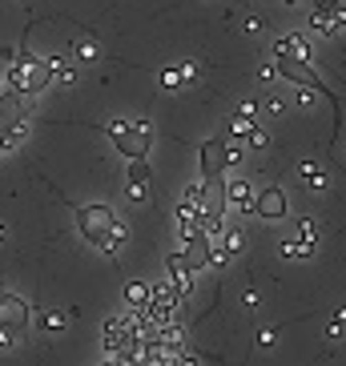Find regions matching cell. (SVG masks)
<instances>
[{
    "mask_svg": "<svg viewBox=\"0 0 346 366\" xmlns=\"http://www.w3.org/2000/svg\"><path fill=\"white\" fill-rule=\"evenodd\" d=\"M286 193H282V185H266V189H258L254 193V209H250V218L258 222H282L286 218Z\"/></svg>",
    "mask_w": 346,
    "mask_h": 366,
    "instance_id": "52a82bcc",
    "label": "cell"
},
{
    "mask_svg": "<svg viewBox=\"0 0 346 366\" xmlns=\"http://www.w3.org/2000/svg\"><path fill=\"white\" fill-rule=\"evenodd\" d=\"M274 57H294V61H310L314 52H310V45H306V37H278L274 41Z\"/></svg>",
    "mask_w": 346,
    "mask_h": 366,
    "instance_id": "8fae6325",
    "label": "cell"
},
{
    "mask_svg": "<svg viewBox=\"0 0 346 366\" xmlns=\"http://www.w3.org/2000/svg\"><path fill=\"white\" fill-rule=\"evenodd\" d=\"M4 89H8V81H0V93H4Z\"/></svg>",
    "mask_w": 346,
    "mask_h": 366,
    "instance_id": "cb8c5ba5",
    "label": "cell"
},
{
    "mask_svg": "<svg viewBox=\"0 0 346 366\" xmlns=\"http://www.w3.org/2000/svg\"><path fill=\"white\" fill-rule=\"evenodd\" d=\"M73 218H77V229H81V238L89 242L93 250L101 253H121L125 246V226L117 222V213L109 206H73Z\"/></svg>",
    "mask_w": 346,
    "mask_h": 366,
    "instance_id": "6da1fadb",
    "label": "cell"
},
{
    "mask_svg": "<svg viewBox=\"0 0 346 366\" xmlns=\"http://www.w3.org/2000/svg\"><path fill=\"white\" fill-rule=\"evenodd\" d=\"M242 246H246V233H242V226H230V222H226V226H222V233H218V250L230 258V253H242Z\"/></svg>",
    "mask_w": 346,
    "mask_h": 366,
    "instance_id": "7c38bea8",
    "label": "cell"
},
{
    "mask_svg": "<svg viewBox=\"0 0 346 366\" xmlns=\"http://www.w3.org/2000/svg\"><path fill=\"white\" fill-rule=\"evenodd\" d=\"M28 326H32V306L12 290H0V350H12Z\"/></svg>",
    "mask_w": 346,
    "mask_h": 366,
    "instance_id": "5b68a950",
    "label": "cell"
},
{
    "mask_svg": "<svg viewBox=\"0 0 346 366\" xmlns=\"http://www.w3.org/2000/svg\"><path fill=\"white\" fill-rule=\"evenodd\" d=\"M330 24H334V32L346 28V8H343V4H334V8H330Z\"/></svg>",
    "mask_w": 346,
    "mask_h": 366,
    "instance_id": "44dd1931",
    "label": "cell"
},
{
    "mask_svg": "<svg viewBox=\"0 0 346 366\" xmlns=\"http://www.w3.org/2000/svg\"><path fill=\"white\" fill-rule=\"evenodd\" d=\"M32 322H37L45 334H61V330L69 326V318H65V314H57V310H41V314H32Z\"/></svg>",
    "mask_w": 346,
    "mask_h": 366,
    "instance_id": "4fadbf2b",
    "label": "cell"
},
{
    "mask_svg": "<svg viewBox=\"0 0 346 366\" xmlns=\"http://www.w3.org/2000/svg\"><path fill=\"white\" fill-rule=\"evenodd\" d=\"M165 270H169V282L177 286V294H182V298L193 294V274H198V270L185 262L182 253H169V258H165Z\"/></svg>",
    "mask_w": 346,
    "mask_h": 366,
    "instance_id": "ba28073f",
    "label": "cell"
},
{
    "mask_svg": "<svg viewBox=\"0 0 346 366\" xmlns=\"http://www.w3.org/2000/svg\"><path fill=\"white\" fill-rule=\"evenodd\" d=\"M182 258L202 274V270H209L213 266V238H209L206 229H189V233H182Z\"/></svg>",
    "mask_w": 346,
    "mask_h": 366,
    "instance_id": "8992f818",
    "label": "cell"
},
{
    "mask_svg": "<svg viewBox=\"0 0 346 366\" xmlns=\"http://www.w3.org/2000/svg\"><path fill=\"white\" fill-rule=\"evenodd\" d=\"M4 81H8V89L24 93V97H32V93H45L52 85V61L48 57H37V52H28L21 48V57L8 65L4 73Z\"/></svg>",
    "mask_w": 346,
    "mask_h": 366,
    "instance_id": "3957f363",
    "label": "cell"
},
{
    "mask_svg": "<svg viewBox=\"0 0 346 366\" xmlns=\"http://www.w3.org/2000/svg\"><path fill=\"white\" fill-rule=\"evenodd\" d=\"M149 182H153L149 157L129 161V198H133V202H145V198H149Z\"/></svg>",
    "mask_w": 346,
    "mask_h": 366,
    "instance_id": "30bf717a",
    "label": "cell"
},
{
    "mask_svg": "<svg viewBox=\"0 0 346 366\" xmlns=\"http://www.w3.org/2000/svg\"><path fill=\"white\" fill-rule=\"evenodd\" d=\"M125 298H129V306H145V302H149V282L133 278V282L125 286Z\"/></svg>",
    "mask_w": 346,
    "mask_h": 366,
    "instance_id": "2e32d148",
    "label": "cell"
},
{
    "mask_svg": "<svg viewBox=\"0 0 346 366\" xmlns=\"http://www.w3.org/2000/svg\"><path fill=\"white\" fill-rule=\"evenodd\" d=\"M298 238L302 242H310V246H318V238H323V229L314 218H298Z\"/></svg>",
    "mask_w": 346,
    "mask_h": 366,
    "instance_id": "e0dca14e",
    "label": "cell"
},
{
    "mask_svg": "<svg viewBox=\"0 0 346 366\" xmlns=\"http://www.w3.org/2000/svg\"><path fill=\"white\" fill-rule=\"evenodd\" d=\"M286 4H298V0H286Z\"/></svg>",
    "mask_w": 346,
    "mask_h": 366,
    "instance_id": "d4e9b609",
    "label": "cell"
},
{
    "mask_svg": "<svg viewBox=\"0 0 346 366\" xmlns=\"http://www.w3.org/2000/svg\"><path fill=\"white\" fill-rule=\"evenodd\" d=\"M246 145H250V149H266V145H270V133L254 121V125H250V133H246Z\"/></svg>",
    "mask_w": 346,
    "mask_h": 366,
    "instance_id": "ac0fdd59",
    "label": "cell"
},
{
    "mask_svg": "<svg viewBox=\"0 0 346 366\" xmlns=\"http://www.w3.org/2000/svg\"><path fill=\"white\" fill-rule=\"evenodd\" d=\"M310 32H314V37H334L330 12H323V8H310Z\"/></svg>",
    "mask_w": 346,
    "mask_h": 366,
    "instance_id": "9a60e30c",
    "label": "cell"
},
{
    "mask_svg": "<svg viewBox=\"0 0 346 366\" xmlns=\"http://www.w3.org/2000/svg\"><path fill=\"white\" fill-rule=\"evenodd\" d=\"M334 4H343V0H314V8H323V12H330Z\"/></svg>",
    "mask_w": 346,
    "mask_h": 366,
    "instance_id": "603a6c76",
    "label": "cell"
},
{
    "mask_svg": "<svg viewBox=\"0 0 346 366\" xmlns=\"http://www.w3.org/2000/svg\"><path fill=\"white\" fill-rule=\"evenodd\" d=\"M226 206L250 218V209H254V189H250L246 177H226Z\"/></svg>",
    "mask_w": 346,
    "mask_h": 366,
    "instance_id": "9c48e42d",
    "label": "cell"
},
{
    "mask_svg": "<svg viewBox=\"0 0 346 366\" xmlns=\"http://www.w3.org/2000/svg\"><path fill=\"white\" fill-rule=\"evenodd\" d=\"M282 258H290V262H306V258H314V246L310 242H302V238H294V242H282Z\"/></svg>",
    "mask_w": 346,
    "mask_h": 366,
    "instance_id": "5bb4252c",
    "label": "cell"
},
{
    "mask_svg": "<svg viewBox=\"0 0 346 366\" xmlns=\"http://www.w3.org/2000/svg\"><path fill=\"white\" fill-rule=\"evenodd\" d=\"M105 137L113 141V149L121 153V157L137 161V157H149V149H153V125L145 121V117H137V121H105V125H97Z\"/></svg>",
    "mask_w": 346,
    "mask_h": 366,
    "instance_id": "7a4b0ae2",
    "label": "cell"
},
{
    "mask_svg": "<svg viewBox=\"0 0 346 366\" xmlns=\"http://www.w3.org/2000/svg\"><path fill=\"white\" fill-rule=\"evenodd\" d=\"M162 81H165V89H182L185 77H182V69H165V73H162Z\"/></svg>",
    "mask_w": 346,
    "mask_h": 366,
    "instance_id": "ffe728a7",
    "label": "cell"
},
{
    "mask_svg": "<svg viewBox=\"0 0 346 366\" xmlns=\"http://www.w3.org/2000/svg\"><path fill=\"white\" fill-rule=\"evenodd\" d=\"M302 177H306V185H310V189H323V173H318V165H310V161H306V165H302Z\"/></svg>",
    "mask_w": 346,
    "mask_h": 366,
    "instance_id": "d6986e66",
    "label": "cell"
},
{
    "mask_svg": "<svg viewBox=\"0 0 346 366\" xmlns=\"http://www.w3.org/2000/svg\"><path fill=\"white\" fill-rule=\"evenodd\" d=\"M330 330H334V334H343V330H346V310H338V314H334V326H330Z\"/></svg>",
    "mask_w": 346,
    "mask_h": 366,
    "instance_id": "7402d4cb",
    "label": "cell"
},
{
    "mask_svg": "<svg viewBox=\"0 0 346 366\" xmlns=\"http://www.w3.org/2000/svg\"><path fill=\"white\" fill-rule=\"evenodd\" d=\"M28 105H24V93L17 89H4L0 93V145H4V153H12L17 145L24 141L28 133Z\"/></svg>",
    "mask_w": 346,
    "mask_h": 366,
    "instance_id": "277c9868",
    "label": "cell"
}]
</instances>
